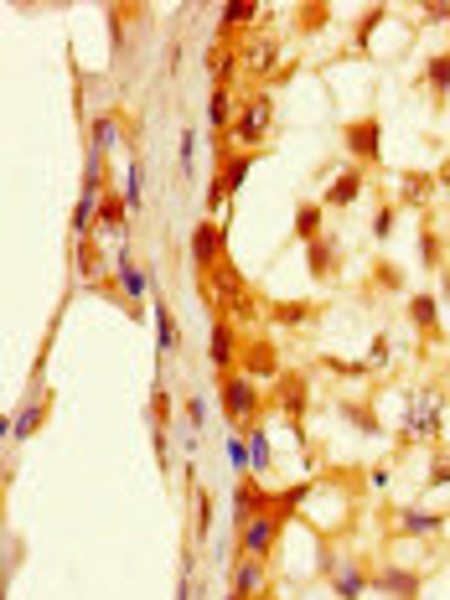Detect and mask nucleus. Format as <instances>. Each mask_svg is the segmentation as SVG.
<instances>
[{
  "label": "nucleus",
  "mask_w": 450,
  "mask_h": 600,
  "mask_svg": "<svg viewBox=\"0 0 450 600\" xmlns=\"http://www.w3.org/2000/svg\"><path fill=\"white\" fill-rule=\"evenodd\" d=\"M47 409H52V399H47V394H37V399L26 404L16 419H6V435H11V440H32V435H37V425L47 419Z\"/></svg>",
  "instance_id": "nucleus-17"
},
{
  "label": "nucleus",
  "mask_w": 450,
  "mask_h": 600,
  "mask_svg": "<svg viewBox=\"0 0 450 600\" xmlns=\"http://www.w3.org/2000/svg\"><path fill=\"white\" fill-rule=\"evenodd\" d=\"M419 83H425V88H435L440 99H450V52L430 57V63H425V73H419Z\"/></svg>",
  "instance_id": "nucleus-27"
},
{
  "label": "nucleus",
  "mask_w": 450,
  "mask_h": 600,
  "mask_svg": "<svg viewBox=\"0 0 450 600\" xmlns=\"http://www.w3.org/2000/svg\"><path fill=\"white\" fill-rule=\"evenodd\" d=\"M269 125H275V99H269V94H254L244 109H238V119H233V140L249 145V150H259V140L269 135Z\"/></svg>",
  "instance_id": "nucleus-10"
},
{
  "label": "nucleus",
  "mask_w": 450,
  "mask_h": 600,
  "mask_svg": "<svg viewBox=\"0 0 450 600\" xmlns=\"http://www.w3.org/2000/svg\"><path fill=\"white\" fill-rule=\"evenodd\" d=\"M187 419H192V430H202V419H207V399L202 394H187Z\"/></svg>",
  "instance_id": "nucleus-40"
},
{
  "label": "nucleus",
  "mask_w": 450,
  "mask_h": 600,
  "mask_svg": "<svg viewBox=\"0 0 450 600\" xmlns=\"http://www.w3.org/2000/svg\"><path fill=\"white\" fill-rule=\"evenodd\" d=\"M440 295H445V306H450V264L440 269Z\"/></svg>",
  "instance_id": "nucleus-44"
},
{
  "label": "nucleus",
  "mask_w": 450,
  "mask_h": 600,
  "mask_svg": "<svg viewBox=\"0 0 450 600\" xmlns=\"http://www.w3.org/2000/svg\"><path fill=\"white\" fill-rule=\"evenodd\" d=\"M399 182H404V192H399V207H419L425 197H435V176H425V171H404Z\"/></svg>",
  "instance_id": "nucleus-26"
},
{
  "label": "nucleus",
  "mask_w": 450,
  "mask_h": 600,
  "mask_svg": "<svg viewBox=\"0 0 450 600\" xmlns=\"http://www.w3.org/2000/svg\"><path fill=\"white\" fill-rule=\"evenodd\" d=\"M264 600H275V595H264Z\"/></svg>",
  "instance_id": "nucleus-47"
},
{
  "label": "nucleus",
  "mask_w": 450,
  "mask_h": 600,
  "mask_svg": "<svg viewBox=\"0 0 450 600\" xmlns=\"http://www.w3.org/2000/svg\"><path fill=\"white\" fill-rule=\"evenodd\" d=\"M176 600H192V580L182 575V590H176Z\"/></svg>",
  "instance_id": "nucleus-45"
},
{
  "label": "nucleus",
  "mask_w": 450,
  "mask_h": 600,
  "mask_svg": "<svg viewBox=\"0 0 450 600\" xmlns=\"http://www.w3.org/2000/svg\"><path fill=\"white\" fill-rule=\"evenodd\" d=\"M275 404H280L290 419L306 414V378H300V373H285V378L275 383Z\"/></svg>",
  "instance_id": "nucleus-21"
},
{
  "label": "nucleus",
  "mask_w": 450,
  "mask_h": 600,
  "mask_svg": "<svg viewBox=\"0 0 450 600\" xmlns=\"http://www.w3.org/2000/svg\"><path fill=\"white\" fill-rule=\"evenodd\" d=\"M207 528H213V497H207V492H197V538H202Z\"/></svg>",
  "instance_id": "nucleus-39"
},
{
  "label": "nucleus",
  "mask_w": 450,
  "mask_h": 600,
  "mask_svg": "<svg viewBox=\"0 0 450 600\" xmlns=\"http://www.w3.org/2000/svg\"><path fill=\"white\" fill-rule=\"evenodd\" d=\"M238 373H244V378H254V383L280 378V342H269V337H254V342H244V357H238Z\"/></svg>",
  "instance_id": "nucleus-11"
},
{
  "label": "nucleus",
  "mask_w": 450,
  "mask_h": 600,
  "mask_svg": "<svg viewBox=\"0 0 450 600\" xmlns=\"http://www.w3.org/2000/svg\"><path fill=\"white\" fill-rule=\"evenodd\" d=\"M269 466H275V450H269V430L264 425H249V476H269Z\"/></svg>",
  "instance_id": "nucleus-22"
},
{
  "label": "nucleus",
  "mask_w": 450,
  "mask_h": 600,
  "mask_svg": "<svg viewBox=\"0 0 450 600\" xmlns=\"http://www.w3.org/2000/svg\"><path fill=\"white\" fill-rule=\"evenodd\" d=\"M150 316H156V342H161V357L176 347V311L166 306V300H156V306H150Z\"/></svg>",
  "instance_id": "nucleus-28"
},
{
  "label": "nucleus",
  "mask_w": 450,
  "mask_h": 600,
  "mask_svg": "<svg viewBox=\"0 0 450 600\" xmlns=\"http://www.w3.org/2000/svg\"><path fill=\"white\" fill-rule=\"evenodd\" d=\"M99 223H104L109 233H125V228H130V207H125V197H119L114 187L99 197Z\"/></svg>",
  "instance_id": "nucleus-25"
},
{
  "label": "nucleus",
  "mask_w": 450,
  "mask_h": 600,
  "mask_svg": "<svg viewBox=\"0 0 450 600\" xmlns=\"http://www.w3.org/2000/svg\"><path fill=\"white\" fill-rule=\"evenodd\" d=\"M264 590H269V559H238V564H233V595L254 600V595H264Z\"/></svg>",
  "instance_id": "nucleus-14"
},
{
  "label": "nucleus",
  "mask_w": 450,
  "mask_h": 600,
  "mask_svg": "<svg viewBox=\"0 0 450 600\" xmlns=\"http://www.w3.org/2000/svg\"><path fill=\"white\" fill-rule=\"evenodd\" d=\"M259 166V150H233V156L218 166V176H213V187H207V213H218V207L249 182V171Z\"/></svg>",
  "instance_id": "nucleus-5"
},
{
  "label": "nucleus",
  "mask_w": 450,
  "mask_h": 600,
  "mask_svg": "<svg viewBox=\"0 0 450 600\" xmlns=\"http://www.w3.org/2000/svg\"><path fill=\"white\" fill-rule=\"evenodd\" d=\"M399 533L404 538H435L445 533V513H435V507H399Z\"/></svg>",
  "instance_id": "nucleus-13"
},
{
  "label": "nucleus",
  "mask_w": 450,
  "mask_h": 600,
  "mask_svg": "<svg viewBox=\"0 0 450 600\" xmlns=\"http://www.w3.org/2000/svg\"><path fill=\"white\" fill-rule=\"evenodd\" d=\"M150 419H156V430H166V419H171V394H166V383L150 388Z\"/></svg>",
  "instance_id": "nucleus-35"
},
{
  "label": "nucleus",
  "mask_w": 450,
  "mask_h": 600,
  "mask_svg": "<svg viewBox=\"0 0 450 600\" xmlns=\"http://www.w3.org/2000/svg\"><path fill=\"white\" fill-rule=\"evenodd\" d=\"M321 575H326V585H332V595L337 600H363L368 590H373V575H368V564L357 559V554H337L332 544L321 549Z\"/></svg>",
  "instance_id": "nucleus-1"
},
{
  "label": "nucleus",
  "mask_w": 450,
  "mask_h": 600,
  "mask_svg": "<svg viewBox=\"0 0 450 600\" xmlns=\"http://www.w3.org/2000/svg\"><path fill=\"white\" fill-rule=\"evenodd\" d=\"M238 119V104H233V88H213L207 94V130H213L218 140H223V130Z\"/></svg>",
  "instance_id": "nucleus-18"
},
{
  "label": "nucleus",
  "mask_w": 450,
  "mask_h": 600,
  "mask_svg": "<svg viewBox=\"0 0 450 600\" xmlns=\"http://www.w3.org/2000/svg\"><path fill=\"white\" fill-rule=\"evenodd\" d=\"M119 109H99L94 119H88V150H99V156H109V150L119 145Z\"/></svg>",
  "instance_id": "nucleus-16"
},
{
  "label": "nucleus",
  "mask_w": 450,
  "mask_h": 600,
  "mask_svg": "<svg viewBox=\"0 0 450 600\" xmlns=\"http://www.w3.org/2000/svg\"><path fill=\"white\" fill-rule=\"evenodd\" d=\"M394 223H399V202H383L378 213H373V238H394Z\"/></svg>",
  "instance_id": "nucleus-33"
},
{
  "label": "nucleus",
  "mask_w": 450,
  "mask_h": 600,
  "mask_svg": "<svg viewBox=\"0 0 450 600\" xmlns=\"http://www.w3.org/2000/svg\"><path fill=\"white\" fill-rule=\"evenodd\" d=\"M104 192H109V156L88 150V156H83V187H78V197H104Z\"/></svg>",
  "instance_id": "nucleus-19"
},
{
  "label": "nucleus",
  "mask_w": 450,
  "mask_h": 600,
  "mask_svg": "<svg viewBox=\"0 0 450 600\" xmlns=\"http://www.w3.org/2000/svg\"><path fill=\"white\" fill-rule=\"evenodd\" d=\"M425 21L430 26H450V6H425Z\"/></svg>",
  "instance_id": "nucleus-41"
},
{
  "label": "nucleus",
  "mask_w": 450,
  "mask_h": 600,
  "mask_svg": "<svg viewBox=\"0 0 450 600\" xmlns=\"http://www.w3.org/2000/svg\"><path fill=\"white\" fill-rule=\"evenodd\" d=\"M176 166H182V176L192 171V135H182V156H176Z\"/></svg>",
  "instance_id": "nucleus-42"
},
{
  "label": "nucleus",
  "mask_w": 450,
  "mask_h": 600,
  "mask_svg": "<svg viewBox=\"0 0 450 600\" xmlns=\"http://www.w3.org/2000/svg\"><path fill=\"white\" fill-rule=\"evenodd\" d=\"M223 259H228V228H223L218 218H202V223L192 228V269L207 280Z\"/></svg>",
  "instance_id": "nucleus-6"
},
{
  "label": "nucleus",
  "mask_w": 450,
  "mask_h": 600,
  "mask_svg": "<svg viewBox=\"0 0 450 600\" xmlns=\"http://www.w3.org/2000/svg\"><path fill=\"white\" fill-rule=\"evenodd\" d=\"M409 321L419 326V332H430V337H440V300H435L430 290H419V295H409Z\"/></svg>",
  "instance_id": "nucleus-20"
},
{
  "label": "nucleus",
  "mask_w": 450,
  "mask_h": 600,
  "mask_svg": "<svg viewBox=\"0 0 450 600\" xmlns=\"http://www.w3.org/2000/svg\"><path fill=\"white\" fill-rule=\"evenodd\" d=\"M321 218H326L321 202H300V207H295V238H300V244H316V238L326 233Z\"/></svg>",
  "instance_id": "nucleus-24"
},
{
  "label": "nucleus",
  "mask_w": 450,
  "mask_h": 600,
  "mask_svg": "<svg viewBox=\"0 0 450 600\" xmlns=\"http://www.w3.org/2000/svg\"><path fill=\"white\" fill-rule=\"evenodd\" d=\"M373 590L388 595V600H419L425 595V569H414V564H378L373 569Z\"/></svg>",
  "instance_id": "nucleus-8"
},
{
  "label": "nucleus",
  "mask_w": 450,
  "mask_h": 600,
  "mask_svg": "<svg viewBox=\"0 0 450 600\" xmlns=\"http://www.w3.org/2000/svg\"><path fill=\"white\" fill-rule=\"evenodd\" d=\"M373 285L378 290H404V269L399 264H373Z\"/></svg>",
  "instance_id": "nucleus-36"
},
{
  "label": "nucleus",
  "mask_w": 450,
  "mask_h": 600,
  "mask_svg": "<svg viewBox=\"0 0 450 600\" xmlns=\"http://www.w3.org/2000/svg\"><path fill=\"white\" fill-rule=\"evenodd\" d=\"M218 404H223V419H228V425L249 430L254 419H259V409H264V394H259V383H254V378H244V373H223V378H218Z\"/></svg>",
  "instance_id": "nucleus-2"
},
{
  "label": "nucleus",
  "mask_w": 450,
  "mask_h": 600,
  "mask_svg": "<svg viewBox=\"0 0 450 600\" xmlns=\"http://www.w3.org/2000/svg\"><path fill=\"white\" fill-rule=\"evenodd\" d=\"M388 357H394V342H388V332H378V337H373V347H368V368H383Z\"/></svg>",
  "instance_id": "nucleus-38"
},
{
  "label": "nucleus",
  "mask_w": 450,
  "mask_h": 600,
  "mask_svg": "<svg viewBox=\"0 0 450 600\" xmlns=\"http://www.w3.org/2000/svg\"><path fill=\"white\" fill-rule=\"evenodd\" d=\"M425 482H430V487H450V450H440V456L430 461V471H425Z\"/></svg>",
  "instance_id": "nucleus-37"
},
{
  "label": "nucleus",
  "mask_w": 450,
  "mask_h": 600,
  "mask_svg": "<svg viewBox=\"0 0 450 600\" xmlns=\"http://www.w3.org/2000/svg\"><path fill=\"white\" fill-rule=\"evenodd\" d=\"M311 300H285V306H275V321H285V326H300V321H311Z\"/></svg>",
  "instance_id": "nucleus-34"
},
{
  "label": "nucleus",
  "mask_w": 450,
  "mask_h": 600,
  "mask_svg": "<svg viewBox=\"0 0 450 600\" xmlns=\"http://www.w3.org/2000/svg\"><path fill=\"white\" fill-rule=\"evenodd\" d=\"M119 197H125L130 213H140V202H145V161H130V166H125V192H119Z\"/></svg>",
  "instance_id": "nucleus-29"
},
{
  "label": "nucleus",
  "mask_w": 450,
  "mask_h": 600,
  "mask_svg": "<svg viewBox=\"0 0 450 600\" xmlns=\"http://www.w3.org/2000/svg\"><path fill=\"white\" fill-rule=\"evenodd\" d=\"M156 456H161V466L171 461V440H166V430H156Z\"/></svg>",
  "instance_id": "nucleus-43"
},
{
  "label": "nucleus",
  "mask_w": 450,
  "mask_h": 600,
  "mask_svg": "<svg viewBox=\"0 0 450 600\" xmlns=\"http://www.w3.org/2000/svg\"><path fill=\"white\" fill-rule=\"evenodd\" d=\"M445 404H450V388H445Z\"/></svg>",
  "instance_id": "nucleus-46"
},
{
  "label": "nucleus",
  "mask_w": 450,
  "mask_h": 600,
  "mask_svg": "<svg viewBox=\"0 0 450 600\" xmlns=\"http://www.w3.org/2000/svg\"><path fill=\"white\" fill-rule=\"evenodd\" d=\"M114 280H119V290L130 295V306H140V300H145V290H150V275H140V264H135L130 254L119 259V269H114Z\"/></svg>",
  "instance_id": "nucleus-23"
},
{
  "label": "nucleus",
  "mask_w": 450,
  "mask_h": 600,
  "mask_svg": "<svg viewBox=\"0 0 450 600\" xmlns=\"http://www.w3.org/2000/svg\"><path fill=\"white\" fill-rule=\"evenodd\" d=\"M419 254H425L430 269H445V264H450L445 249H440V233H430V223H425V233H419Z\"/></svg>",
  "instance_id": "nucleus-32"
},
{
  "label": "nucleus",
  "mask_w": 450,
  "mask_h": 600,
  "mask_svg": "<svg viewBox=\"0 0 450 600\" xmlns=\"http://www.w3.org/2000/svg\"><path fill=\"white\" fill-rule=\"evenodd\" d=\"M337 264H342V244H337L332 233H321L316 244H306V269H311L316 280H332Z\"/></svg>",
  "instance_id": "nucleus-15"
},
{
  "label": "nucleus",
  "mask_w": 450,
  "mask_h": 600,
  "mask_svg": "<svg viewBox=\"0 0 450 600\" xmlns=\"http://www.w3.org/2000/svg\"><path fill=\"white\" fill-rule=\"evenodd\" d=\"M238 357H244V337H238V321L218 316L213 332H207V363H213V373H238Z\"/></svg>",
  "instance_id": "nucleus-9"
},
{
  "label": "nucleus",
  "mask_w": 450,
  "mask_h": 600,
  "mask_svg": "<svg viewBox=\"0 0 450 600\" xmlns=\"http://www.w3.org/2000/svg\"><path fill=\"white\" fill-rule=\"evenodd\" d=\"M342 145H347V156L357 166H373L383 156V119L378 114H363V119H347V130H342Z\"/></svg>",
  "instance_id": "nucleus-7"
},
{
  "label": "nucleus",
  "mask_w": 450,
  "mask_h": 600,
  "mask_svg": "<svg viewBox=\"0 0 450 600\" xmlns=\"http://www.w3.org/2000/svg\"><path fill=\"white\" fill-rule=\"evenodd\" d=\"M363 192H368V171L347 166V171L332 176V187L321 192V207H352V202H363Z\"/></svg>",
  "instance_id": "nucleus-12"
},
{
  "label": "nucleus",
  "mask_w": 450,
  "mask_h": 600,
  "mask_svg": "<svg viewBox=\"0 0 450 600\" xmlns=\"http://www.w3.org/2000/svg\"><path fill=\"white\" fill-rule=\"evenodd\" d=\"M404 435L419 440V445H435L445 435V394H440V388H414V394H409Z\"/></svg>",
  "instance_id": "nucleus-3"
},
{
  "label": "nucleus",
  "mask_w": 450,
  "mask_h": 600,
  "mask_svg": "<svg viewBox=\"0 0 450 600\" xmlns=\"http://www.w3.org/2000/svg\"><path fill=\"white\" fill-rule=\"evenodd\" d=\"M259 16V6H254V0H233V6H223V26H228V32H238V26H249Z\"/></svg>",
  "instance_id": "nucleus-31"
},
{
  "label": "nucleus",
  "mask_w": 450,
  "mask_h": 600,
  "mask_svg": "<svg viewBox=\"0 0 450 600\" xmlns=\"http://www.w3.org/2000/svg\"><path fill=\"white\" fill-rule=\"evenodd\" d=\"M73 259H78V275H88V280H94L99 269H104V254L94 249V238H83V244H73Z\"/></svg>",
  "instance_id": "nucleus-30"
},
{
  "label": "nucleus",
  "mask_w": 450,
  "mask_h": 600,
  "mask_svg": "<svg viewBox=\"0 0 450 600\" xmlns=\"http://www.w3.org/2000/svg\"><path fill=\"white\" fill-rule=\"evenodd\" d=\"M285 513H275V507H264V513L238 533V559H275L280 549V533H285Z\"/></svg>",
  "instance_id": "nucleus-4"
}]
</instances>
